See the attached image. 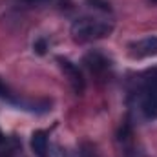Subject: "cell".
Masks as SVG:
<instances>
[{"instance_id": "1", "label": "cell", "mask_w": 157, "mask_h": 157, "mask_svg": "<svg viewBox=\"0 0 157 157\" xmlns=\"http://www.w3.org/2000/svg\"><path fill=\"white\" fill-rule=\"evenodd\" d=\"M113 31V24L102 18H78L71 24V35L77 42L104 39Z\"/></svg>"}, {"instance_id": "2", "label": "cell", "mask_w": 157, "mask_h": 157, "mask_svg": "<svg viewBox=\"0 0 157 157\" xmlns=\"http://www.w3.org/2000/svg\"><path fill=\"white\" fill-rule=\"evenodd\" d=\"M128 53L132 59H148L157 55V37H146V39L135 40L128 46Z\"/></svg>"}, {"instance_id": "3", "label": "cell", "mask_w": 157, "mask_h": 157, "mask_svg": "<svg viewBox=\"0 0 157 157\" xmlns=\"http://www.w3.org/2000/svg\"><path fill=\"white\" fill-rule=\"evenodd\" d=\"M57 62H59V66H60L62 73L66 75L68 82L71 84L73 91H75V93H82V91H84V77H82L80 70H78L71 60L62 59V57H59V59H57Z\"/></svg>"}, {"instance_id": "4", "label": "cell", "mask_w": 157, "mask_h": 157, "mask_svg": "<svg viewBox=\"0 0 157 157\" xmlns=\"http://www.w3.org/2000/svg\"><path fill=\"white\" fill-rule=\"evenodd\" d=\"M31 148L33 152L37 154L39 157H46L48 155V148H49V143H48V133L46 132H35L31 135Z\"/></svg>"}, {"instance_id": "5", "label": "cell", "mask_w": 157, "mask_h": 157, "mask_svg": "<svg viewBox=\"0 0 157 157\" xmlns=\"http://www.w3.org/2000/svg\"><path fill=\"white\" fill-rule=\"evenodd\" d=\"M84 64H86L93 73H101V71H104V70L110 68V62H108L101 53H90V55H86V57H84Z\"/></svg>"}, {"instance_id": "6", "label": "cell", "mask_w": 157, "mask_h": 157, "mask_svg": "<svg viewBox=\"0 0 157 157\" xmlns=\"http://www.w3.org/2000/svg\"><path fill=\"white\" fill-rule=\"evenodd\" d=\"M46 157H75V154L70 152L68 148L59 146V144H49V148H48V155Z\"/></svg>"}, {"instance_id": "7", "label": "cell", "mask_w": 157, "mask_h": 157, "mask_svg": "<svg viewBox=\"0 0 157 157\" xmlns=\"http://www.w3.org/2000/svg\"><path fill=\"white\" fill-rule=\"evenodd\" d=\"M78 157H99V152L93 148V144H90V143H84V144L80 146Z\"/></svg>"}, {"instance_id": "8", "label": "cell", "mask_w": 157, "mask_h": 157, "mask_svg": "<svg viewBox=\"0 0 157 157\" xmlns=\"http://www.w3.org/2000/svg\"><path fill=\"white\" fill-rule=\"evenodd\" d=\"M0 97H2V99H7L9 102H13V101H15V99H13V95H11V91L7 90V86H6L2 80H0Z\"/></svg>"}, {"instance_id": "9", "label": "cell", "mask_w": 157, "mask_h": 157, "mask_svg": "<svg viewBox=\"0 0 157 157\" xmlns=\"http://www.w3.org/2000/svg\"><path fill=\"white\" fill-rule=\"evenodd\" d=\"M88 4H93V7H99V9H102V11H110V9H112L110 4L104 2V0H88Z\"/></svg>"}, {"instance_id": "10", "label": "cell", "mask_w": 157, "mask_h": 157, "mask_svg": "<svg viewBox=\"0 0 157 157\" xmlns=\"http://www.w3.org/2000/svg\"><path fill=\"white\" fill-rule=\"evenodd\" d=\"M33 48H35V49H37V53H40V55H42V53H44V51H46V42H44V40H37V42H35V46H33Z\"/></svg>"}, {"instance_id": "11", "label": "cell", "mask_w": 157, "mask_h": 157, "mask_svg": "<svg viewBox=\"0 0 157 157\" xmlns=\"http://www.w3.org/2000/svg\"><path fill=\"white\" fill-rule=\"evenodd\" d=\"M4 141H6V137H4V133L0 132V143H4Z\"/></svg>"}, {"instance_id": "12", "label": "cell", "mask_w": 157, "mask_h": 157, "mask_svg": "<svg viewBox=\"0 0 157 157\" xmlns=\"http://www.w3.org/2000/svg\"><path fill=\"white\" fill-rule=\"evenodd\" d=\"M29 2H42V0H29Z\"/></svg>"}, {"instance_id": "13", "label": "cell", "mask_w": 157, "mask_h": 157, "mask_svg": "<svg viewBox=\"0 0 157 157\" xmlns=\"http://www.w3.org/2000/svg\"><path fill=\"white\" fill-rule=\"evenodd\" d=\"M150 2H152V4H157V0H150Z\"/></svg>"}]
</instances>
